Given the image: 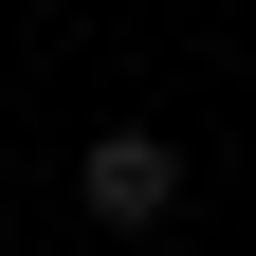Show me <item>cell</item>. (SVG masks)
Wrapping results in <instances>:
<instances>
[{
    "mask_svg": "<svg viewBox=\"0 0 256 256\" xmlns=\"http://www.w3.org/2000/svg\"><path fill=\"white\" fill-rule=\"evenodd\" d=\"M74 202L110 220V238H146V220L183 202V146H165V128H92V165H74Z\"/></svg>",
    "mask_w": 256,
    "mask_h": 256,
    "instance_id": "obj_1",
    "label": "cell"
}]
</instances>
